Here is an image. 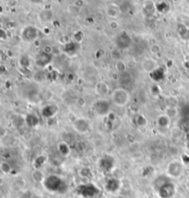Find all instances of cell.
Segmentation results:
<instances>
[{"label":"cell","instance_id":"6da1fadb","mask_svg":"<svg viewBox=\"0 0 189 198\" xmlns=\"http://www.w3.org/2000/svg\"><path fill=\"white\" fill-rule=\"evenodd\" d=\"M111 97H112V102L113 105L118 108L125 107L130 100V95L128 92L123 88H117L113 90Z\"/></svg>","mask_w":189,"mask_h":198},{"label":"cell","instance_id":"7a4b0ae2","mask_svg":"<svg viewBox=\"0 0 189 198\" xmlns=\"http://www.w3.org/2000/svg\"><path fill=\"white\" fill-rule=\"evenodd\" d=\"M93 110L96 115L100 117H103L107 115L110 111V105L109 102L105 99H99L93 105Z\"/></svg>","mask_w":189,"mask_h":198},{"label":"cell","instance_id":"3957f363","mask_svg":"<svg viewBox=\"0 0 189 198\" xmlns=\"http://www.w3.org/2000/svg\"><path fill=\"white\" fill-rule=\"evenodd\" d=\"M166 172H167V175L171 178H179L183 172L182 164L177 160H174L170 162L167 166Z\"/></svg>","mask_w":189,"mask_h":198},{"label":"cell","instance_id":"277c9868","mask_svg":"<svg viewBox=\"0 0 189 198\" xmlns=\"http://www.w3.org/2000/svg\"><path fill=\"white\" fill-rule=\"evenodd\" d=\"M73 127L78 133H86L90 130V122L84 118H78L73 122Z\"/></svg>","mask_w":189,"mask_h":198},{"label":"cell","instance_id":"5b68a950","mask_svg":"<svg viewBox=\"0 0 189 198\" xmlns=\"http://www.w3.org/2000/svg\"><path fill=\"white\" fill-rule=\"evenodd\" d=\"M171 123V119L167 116V115H161L159 117L158 119V124L160 127H162V128H167Z\"/></svg>","mask_w":189,"mask_h":198},{"label":"cell","instance_id":"8992f818","mask_svg":"<svg viewBox=\"0 0 189 198\" xmlns=\"http://www.w3.org/2000/svg\"><path fill=\"white\" fill-rule=\"evenodd\" d=\"M165 115H167L170 119H174V118L178 115V111H177V109H176L175 108L170 107V108H167Z\"/></svg>","mask_w":189,"mask_h":198},{"label":"cell","instance_id":"52a82bcc","mask_svg":"<svg viewBox=\"0 0 189 198\" xmlns=\"http://www.w3.org/2000/svg\"><path fill=\"white\" fill-rule=\"evenodd\" d=\"M0 168H1V171H2L3 173H5V174H8V173L11 171V167H10V165H9L8 163L5 162V161L1 163Z\"/></svg>","mask_w":189,"mask_h":198}]
</instances>
